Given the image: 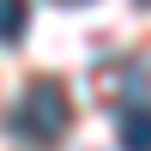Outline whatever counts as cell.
<instances>
[{
    "label": "cell",
    "instance_id": "obj_4",
    "mask_svg": "<svg viewBox=\"0 0 151 151\" xmlns=\"http://www.w3.org/2000/svg\"><path fill=\"white\" fill-rule=\"evenodd\" d=\"M55 6H85V0H55Z\"/></svg>",
    "mask_w": 151,
    "mask_h": 151
},
{
    "label": "cell",
    "instance_id": "obj_5",
    "mask_svg": "<svg viewBox=\"0 0 151 151\" xmlns=\"http://www.w3.org/2000/svg\"><path fill=\"white\" fill-rule=\"evenodd\" d=\"M139 6H151V0H139Z\"/></svg>",
    "mask_w": 151,
    "mask_h": 151
},
{
    "label": "cell",
    "instance_id": "obj_2",
    "mask_svg": "<svg viewBox=\"0 0 151 151\" xmlns=\"http://www.w3.org/2000/svg\"><path fill=\"white\" fill-rule=\"evenodd\" d=\"M115 133H121V151H151V103L145 97H127L121 103Z\"/></svg>",
    "mask_w": 151,
    "mask_h": 151
},
{
    "label": "cell",
    "instance_id": "obj_1",
    "mask_svg": "<svg viewBox=\"0 0 151 151\" xmlns=\"http://www.w3.org/2000/svg\"><path fill=\"white\" fill-rule=\"evenodd\" d=\"M6 127H12V139H18V145L55 151L60 133L73 127V97H67V85H60V79H30V85H24V97L12 103Z\"/></svg>",
    "mask_w": 151,
    "mask_h": 151
},
{
    "label": "cell",
    "instance_id": "obj_3",
    "mask_svg": "<svg viewBox=\"0 0 151 151\" xmlns=\"http://www.w3.org/2000/svg\"><path fill=\"white\" fill-rule=\"evenodd\" d=\"M24 30H30V0H0V42H24Z\"/></svg>",
    "mask_w": 151,
    "mask_h": 151
}]
</instances>
